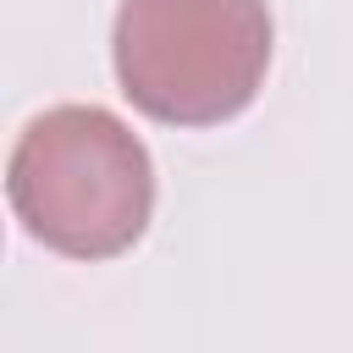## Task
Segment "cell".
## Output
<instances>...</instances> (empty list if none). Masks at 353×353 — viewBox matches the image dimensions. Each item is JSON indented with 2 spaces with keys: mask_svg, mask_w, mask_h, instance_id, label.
Masks as SVG:
<instances>
[{
  "mask_svg": "<svg viewBox=\"0 0 353 353\" xmlns=\"http://www.w3.org/2000/svg\"><path fill=\"white\" fill-rule=\"evenodd\" d=\"M6 193L33 243L66 259H116L154 215V160L105 105H55L22 127Z\"/></svg>",
  "mask_w": 353,
  "mask_h": 353,
  "instance_id": "6da1fadb",
  "label": "cell"
},
{
  "mask_svg": "<svg viewBox=\"0 0 353 353\" xmlns=\"http://www.w3.org/2000/svg\"><path fill=\"white\" fill-rule=\"evenodd\" d=\"M270 39L265 0H121L110 61L149 121L215 127L265 88Z\"/></svg>",
  "mask_w": 353,
  "mask_h": 353,
  "instance_id": "7a4b0ae2",
  "label": "cell"
}]
</instances>
